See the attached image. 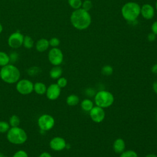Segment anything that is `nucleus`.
<instances>
[{"instance_id":"1a4fd4ad","label":"nucleus","mask_w":157,"mask_h":157,"mask_svg":"<svg viewBox=\"0 0 157 157\" xmlns=\"http://www.w3.org/2000/svg\"><path fill=\"white\" fill-rule=\"evenodd\" d=\"M89 113L92 121L96 123L102 122L105 117V112L104 109L97 105L93 107Z\"/></svg>"},{"instance_id":"7c9ffc66","label":"nucleus","mask_w":157,"mask_h":157,"mask_svg":"<svg viewBox=\"0 0 157 157\" xmlns=\"http://www.w3.org/2000/svg\"><path fill=\"white\" fill-rule=\"evenodd\" d=\"M12 157H28V153L23 150L17 151L12 156Z\"/></svg>"},{"instance_id":"58836bf2","label":"nucleus","mask_w":157,"mask_h":157,"mask_svg":"<svg viewBox=\"0 0 157 157\" xmlns=\"http://www.w3.org/2000/svg\"><path fill=\"white\" fill-rule=\"evenodd\" d=\"M145 157H157V155L153 153H150L145 156Z\"/></svg>"},{"instance_id":"cd10ccee","label":"nucleus","mask_w":157,"mask_h":157,"mask_svg":"<svg viewBox=\"0 0 157 157\" xmlns=\"http://www.w3.org/2000/svg\"><path fill=\"white\" fill-rule=\"evenodd\" d=\"M93 7L92 2L90 0H85L82 1V9L83 10L89 12Z\"/></svg>"},{"instance_id":"4be33fe9","label":"nucleus","mask_w":157,"mask_h":157,"mask_svg":"<svg viewBox=\"0 0 157 157\" xmlns=\"http://www.w3.org/2000/svg\"><path fill=\"white\" fill-rule=\"evenodd\" d=\"M23 45L26 48H28V49L31 48L34 45V41L33 39L29 36H25L23 39Z\"/></svg>"},{"instance_id":"423d86ee","label":"nucleus","mask_w":157,"mask_h":157,"mask_svg":"<svg viewBox=\"0 0 157 157\" xmlns=\"http://www.w3.org/2000/svg\"><path fill=\"white\" fill-rule=\"evenodd\" d=\"M55 123L54 118L49 114H43L37 120V125L40 129L44 132L52 129Z\"/></svg>"},{"instance_id":"9d476101","label":"nucleus","mask_w":157,"mask_h":157,"mask_svg":"<svg viewBox=\"0 0 157 157\" xmlns=\"http://www.w3.org/2000/svg\"><path fill=\"white\" fill-rule=\"evenodd\" d=\"M24 36L19 33L15 32L11 34L8 38V45L12 48H18L23 45Z\"/></svg>"},{"instance_id":"f257e3e1","label":"nucleus","mask_w":157,"mask_h":157,"mask_svg":"<svg viewBox=\"0 0 157 157\" xmlns=\"http://www.w3.org/2000/svg\"><path fill=\"white\" fill-rule=\"evenodd\" d=\"M70 21L74 28L78 30L87 29L91 23V17L89 12L82 8L74 10L71 15Z\"/></svg>"},{"instance_id":"393cba45","label":"nucleus","mask_w":157,"mask_h":157,"mask_svg":"<svg viewBox=\"0 0 157 157\" xmlns=\"http://www.w3.org/2000/svg\"><path fill=\"white\" fill-rule=\"evenodd\" d=\"M113 69L110 65H105L102 67L101 72L104 75L109 76L113 74Z\"/></svg>"},{"instance_id":"a211bd4d","label":"nucleus","mask_w":157,"mask_h":157,"mask_svg":"<svg viewBox=\"0 0 157 157\" xmlns=\"http://www.w3.org/2000/svg\"><path fill=\"white\" fill-rule=\"evenodd\" d=\"M80 107L85 112H90L94 107V105L91 100L90 99H85L81 102Z\"/></svg>"},{"instance_id":"9b49d317","label":"nucleus","mask_w":157,"mask_h":157,"mask_svg":"<svg viewBox=\"0 0 157 157\" xmlns=\"http://www.w3.org/2000/svg\"><path fill=\"white\" fill-rule=\"evenodd\" d=\"M67 143L65 139L61 137H55L52 138L50 142L49 146L51 149L56 151H60L66 148Z\"/></svg>"},{"instance_id":"dca6fc26","label":"nucleus","mask_w":157,"mask_h":157,"mask_svg":"<svg viewBox=\"0 0 157 157\" xmlns=\"http://www.w3.org/2000/svg\"><path fill=\"white\" fill-rule=\"evenodd\" d=\"M63 69L59 66H54L50 71V77L53 79H58L61 77Z\"/></svg>"},{"instance_id":"f03ea898","label":"nucleus","mask_w":157,"mask_h":157,"mask_svg":"<svg viewBox=\"0 0 157 157\" xmlns=\"http://www.w3.org/2000/svg\"><path fill=\"white\" fill-rule=\"evenodd\" d=\"M20 71L14 65L8 64L1 67L0 77L2 81L9 84L17 83L20 78Z\"/></svg>"},{"instance_id":"f8f14e48","label":"nucleus","mask_w":157,"mask_h":157,"mask_svg":"<svg viewBox=\"0 0 157 157\" xmlns=\"http://www.w3.org/2000/svg\"><path fill=\"white\" fill-rule=\"evenodd\" d=\"M61 88L56 83H52L47 88L45 93L47 98L51 101L57 99L61 94Z\"/></svg>"},{"instance_id":"7ed1b4c3","label":"nucleus","mask_w":157,"mask_h":157,"mask_svg":"<svg viewBox=\"0 0 157 157\" xmlns=\"http://www.w3.org/2000/svg\"><path fill=\"white\" fill-rule=\"evenodd\" d=\"M121 13L123 18L128 22H134L140 15V6L135 2L125 3L121 7Z\"/></svg>"},{"instance_id":"e433bc0d","label":"nucleus","mask_w":157,"mask_h":157,"mask_svg":"<svg viewBox=\"0 0 157 157\" xmlns=\"http://www.w3.org/2000/svg\"><path fill=\"white\" fill-rule=\"evenodd\" d=\"M151 71L153 74H157V64L153 65V66L151 68Z\"/></svg>"},{"instance_id":"a878e982","label":"nucleus","mask_w":157,"mask_h":157,"mask_svg":"<svg viewBox=\"0 0 157 157\" xmlns=\"http://www.w3.org/2000/svg\"><path fill=\"white\" fill-rule=\"evenodd\" d=\"M120 154V157H138L137 153L132 150H124Z\"/></svg>"},{"instance_id":"c9c22d12","label":"nucleus","mask_w":157,"mask_h":157,"mask_svg":"<svg viewBox=\"0 0 157 157\" xmlns=\"http://www.w3.org/2000/svg\"><path fill=\"white\" fill-rule=\"evenodd\" d=\"M39 157H52V156L50 155V153H49L48 152L44 151V152H42V153H40V155L39 156Z\"/></svg>"},{"instance_id":"0eeeda50","label":"nucleus","mask_w":157,"mask_h":157,"mask_svg":"<svg viewBox=\"0 0 157 157\" xmlns=\"http://www.w3.org/2000/svg\"><path fill=\"white\" fill-rule=\"evenodd\" d=\"M16 90L21 94H29L34 90V83L26 78L19 80L16 84Z\"/></svg>"},{"instance_id":"5701e85b","label":"nucleus","mask_w":157,"mask_h":157,"mask_svg":"<svg viewBox=\"0 0 157 157\" xmlns=\"http://www.w3.org/2000/svg\"><path fill=\"white\" fill-rule=\"evenodd\" d=\"M41 69L37 66H32L27 70V73L31 77H35L40 74L41 72Z\"/></svg>"},{"instance_id":"b1692460","label":"nucleus","mask_w":157,"mask_h":157,"mask_svg":"<svg viewBox=\"0 0 157 157\" xmlns=\"http://www.w3.org/2000/svg\"><path fill=\"white\" fill-rule=\"evenodd\" d=\"M67 2L69 6L74 10L78 9L82 7V0H67Z\"/></svg>"},{"instance_id":"72a5a7b5","label":"nucleus","mask_w":157,"mask_h":157,"mask_svg":"<svg viewBox=\"0 0 157 157\" xmlns=\"http://www.w3.org/2000/svg\"><path fill=\"white\" fill-rule=\"evenodd\" d=\"M9 58H10V61L15 62V61L17 60L18 55H17V53L13 52V53H12L9 55Z\"/></svg>"},{"instance_id":"6e6552de","label":"nucleus","mask_w":157,"mask_h":157,"mask_svg":"<svg viewBox=\"0 0 157 157\" xmlns=\"http://www.w3.org/2000/svg\"><path fill=\"white\" fill-rule=\"evenodd\" d=\"M63 58L62 51L57 47H53L48 53V61L53 66H59L63 61Z\"/></svg>"},{"instance_id":"20e7f679","label":"nucleus","mask_w":157,"mask_h":157,"mask_svg":"<svg viewBox=\"0 0 157 157\" xmlns=\"http://www.w3.org/2000/svg\"><path fill=\"white\" fill-rule=\"evenodd\" d=\"M28 139L26 131L19 126L11 127L7 132V139L8 141L15 145L24 144Z\"/></svg>"},{"instance_id":"4468645a","label":"nucleus","mask_w":157,"mask_h":157,"mask_svg":"<svg viewBox=\"0 0 157 157\" xmlns=\"http://www.w3.org/2000/svg\"><path fill=\"white\" fill-rule=\"evenodd\" d=\"M126 144L124 140L121 138L115 139L113 144V151L117 153H121L124 151Z\"/></svg>"},{"instance_id":"4c0bfd02","label":"nucleus","mask_w":157,"mask_h":157,"mask_svg":"<svg viewBox=\"0 0 157 157\" xmlns=\"http://www.w3.org/2000/svg\"><path fill=\"white\" fill-rule=\"evenodd\" d=\"M152 88H153V90L154 91V92L157 94V80L155 81V82H153V83L152 85Z\"/></svg>"},{"instance_id":"f704fd0d","label":"nucleus","mask_w":157,"mask_h":157,"mask_svg":"<svg viewBox=\"0 0 157 157\" xmlns=\"http://www.w3.org/2000/svg\"><path fill=\"white\" fill-rule=\"evenodd\" d=\"M155 38H156V35L154 33H153L152 32L151 33H149L147 36V39L150 42L154 41L155 40Z\"/></svg>"},{"instance_id":"473e14b6","label":"nucleus","mask_w":157,"mask_h":157,"mask_svg":"<svg viewBox=\"0 0 157 157\" xmlns=\"http://www.w3.org/2000/svg\"><path fill=\"white\" fill-rule=\"evenodd\" d=\"M151 32L154 33L156 36H157V20L155 21L152 23L151 26Z\"/></svg>"},{"instance_id":"c85d7f7f","label":"nucleus","mask_w":157,"mask_h":157,"mask_svg":"<svg viewBox=\"0 0 157 157\" xmlns=\"http://www.w3.org/2000/svg\"><path fill=\"white\" fill-rule=\"evenodd\" d=\"M56 84L61 88H64L66 86L67 84V80L65 77H61L57 79V82Z\"/></svg>"},{"instance_id":"aec40b11","label":"nucleus","mask_w":157,"mask_h":157,"mask_svg":"<svg viewBox=\"0 0 157 157\" xmlns=\"http://www.w3.org/2000/svg\"><path fill=\"white\" fill-rule=\"evenodd\" d=\"M10 62L9 55L4 52H0V66L7 65Z\"/></svg>"},{"instance_id":"f3484780","label":"nucleus","mask_w":157,"mask_h":157,"mask_svg":"<svg viewBox=\"0 0 157 157\" xmlns=\"http://www.w3.org/2000/svg\"><path fill=\"white\" fill-rule=\"evenodd\" d=\"M47 86L45 83L40 82H37L34 83V92L39 95H43L45 94L46 91H47Z\"/></svg>"},{"instance_id":"2eb2a0df","label":"nucleus","mask_w":157,"mask_h":157,"mask_svg":"<svg viewBox=\"0 0 157 157\" xmlns=\"http://www.w3.org/2000/svg\"><path fill=\"white\" fill-rule=\"evenodd\" d=\"M50 46L49 40L47 39L42 38L37 40L36 44V48L39 52H43L46 51Z\"/></svg>"},{"instance_id":"412c9836","label":"nucleus","mask_w":157,"mask_h":157,"mask_svg":"<svg viewBox=\"0 0 157 157\" xmlns=\"http://www.w3.org/2000/svg\"><path fill=\"white\" fill-rule=\"evenodd\" d=\"M9 123L11 127L19 126L20 123V119L17 115H13L9 118Z\"/></svg>"},{"instance_id":"ddd939ff","label":"nucleus","mask_w":157,"mask_h":157,"mask_svg":"<svg viewBox=\"0 0 157 157\" xmlns=\"http://www.w3.org/2000/svg\"><path fill=\"white\" fill-rule=\"evenodd\" d=\"M155 14L154 7L150 4H144L140 7V15L145 20L152 19Z\"/></svg>"},{"instance_id":"ea45409f","label":"nucleus","mask_w":157,"mask_h":157,"mask_svg":"<svg viewBox=\"0 0 157 157\" xmlns=\"http://www.w3.org/2000/svg\"><path fill=\"white\" fill-rule=\"evenodd\" d=\"M2 25H1V23H0V34L1 33V32L2 31Z\"/></svg>"},{"instance_id":"79ce46f5","label":"nucleus","mask_w":157,"mask_h":157,"mask_svg":"<svg viewBox=\"0 0 157 157\" xmlns=\"http://www.w3.org/2000/svg\"><path fill=\"white\" fill-rule=\"evenodd\" d=\"M0 157H8V156H4V155H3L2 154L0 153Z\"/></svg>"},{"instance_id":"6ab92c4d","label":"nucleus","mask_w":157,"mask_h":157,"mask_svg":"<svg viewBox=\"0 0 157 157\" xmlns=\"http://www.w3.org/2000/svg\"><path fill=\"white\" fill-rule=\"evenodd\" d=\"M79 98L77 95L72 94L69 95L66 98V103L69 106H75L79 102Z\"/></svg>"},{"instance_id":"c756f323","label":"nucleus","mask_w":157,"mask_h":157,"mask_svg":"<svg viewBox=\"0 0 157 157\" xmlns=\"http://www.w3.org/2000/svg\"><path fill=\"white\" fill-rule=\"evenodd\" d=\"M60 44V40L57 37H52L49 40V44L53 47H57Z\"/></svg>"},{"instance_id":"39448f33","label":"nucleus","mask_w":157,"mask_h":157,"mask_svg":"<svg viewBox=\"0 0 157 157\" xmlns=\"http://www.w3.org/2000/svg\"><path fill=\"white\" fill-rule=\"evenodd\" d=\"M114 102V96L110 92L105 90H101L96 92L94 96V102L97 106L101 108H108Z\"/></svg>"},{"instance_id":"2f4dec72","label":"nucleus","mask_w":157,"mask_h":157,"mask_svg":"<svg viewBox=\"0 0 157 157\" xmlns=\"http://www.w3.org/2000/svg\"><path fill=\"white\" fill-rule=\"evenodd\" d=\"M96 92L93 88H88L85 90V94L89 97H93L95 96Z\"/></svg>"},{"instance_id":"bb28decb","label":"nucleus","mask_w":157,"mask_h":157,"mask_svg":"<svg viewBox=\"0 0 157 157\" xmlns=\"http://www.w3.org/2000/svg\"><path fill=\"white\" fill-rule=\"evenodd\" d=\"M10 129V124L5 121H0V133L7 132Z\"/></svg>"},{"instance_id":"a19ab883","label":"nucleus","mask_w":157,"mask_h":157,"mask_svg":"<svg viewBox=\"0 0 157 157\" xmlns=\"http://www.w3.org/2000/svg\"><path fill=\"white\" fill-rule=\"evenodd\" d=\"M155 10L157 11V0L155 2Z\"/></svg>"}]
</instances>
